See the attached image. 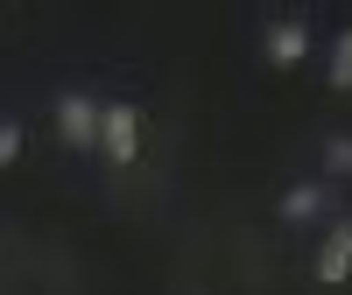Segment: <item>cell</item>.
Returning a JSON list of instances; mask_svg holds the SVG:
<instances>
[{
	"mask_svg": "<svg viewBox=\"0 0 352 295\" xmlns=\"http://www.w3.org/2000/svg\"><path fill=\"white\" fill-rule=\"evenodd\" d=\"M99 134H106V99H92L85 84H64L56 92V141L71 155H99Z\"/></svg>",
	"mask_w": 352,
	"mask_h": 295,
	"instance_id": "obj_1",
	"label": "cell"
},
{
	"mask_svg": "<svg viewBox=\"0 0 352 295\" xmlns=\"http://www.w3.org/2000/svg\"><path fill=\"white\" fill-rule=\"evenodd\" d=\"M99 155L113 169H127L141 155V106L134 99H106V134H99Z\"/></svg>",
	"mask_w": 352,
	"mask_h": 295,
	"instance_id": "obj_2",
	"label": "cell"
},
{
	"mask_svg": "<svg viewBox=\"0 0 352 295\" xmlns=\"http://www.w3.org/2000/svg\"><path fill=\"white\" fill-rule=\"evenodd\" d=\"M261 56H268L275 71L310 64V21H303V14H275L268 28H261Z\"/></svg>",
	"mask_w": 352,
	"mask_h": 295,
	"instance_id": "obj_3",
	"label": "cell"
},
{
	"mask_svg": "<svg viewBox=\"0 0 352 295\" xmlns=\"http://www.w3.org/2000/svg\"><path fill=\"white\" fill-rule=\"evenodd\" d=\"M275 211L282 225H317V218H331V183H289L275 197Z\"/></svg>",
	"mask_w": 352,
	"mask_h": 295,
	"instance_id": "obj_4",
	"label": "cell"
},
{
	"mask_svg": "<svg viewBox=\"0 0 352 295\" xmlns=\"http://www.w3.org/2000/svg\"><path fill=\"white\" fill-rule=\"evenodd\" d=\"M324 288H338V281H352V218H338L331 232H324V253H317V268H310Z\"/></svg>",
	"mask_w": 352,
	"mask_h": 295,
	"instance_id": "obj_5",
	"label": "cell"
},
{
	"mask_svg": "<svg viewBox=\"0 0 352 295\" xmlns=\"http://www.w3.org/2000/svg\"><path fill=\"white\" fill-rule=\"evenodd\" d=\"M317 155H324V183H352V134H324Z\"/></svg>",
	"mask_w": 352,
	"mask_h": 295,
	"instance_id": "obj_6",
	"label": "cell"
},
{
	"mask_svg": "<svg viewBox=\"0 0 352 295\" xmlns=\"http://www.w3.org/2000/svg\"><path fill=\"white\" fill-rule=\"evenodd\" d=\"M324 78H331V92H352V28H338V36H331V56H324Z\"/></svg>",
	"mask_w": 352,
	"mask_h": 295,
	"instance_id": "obj_7",
	"label": "cell"
},
{
	"mask_svg": "<svg viewBox=\"0 0 352 295\" xmlns=\"http://www.w3.org/2000/svg\"><path fill=\"white\" fill-rule=\"evenodd\" d=\"M21 141H28L21 120H8V113H0V169H14V162H21Z\"/></svg>",
	"mask_w": 352,
	"mask_h": 295,
	"instance_id": "obj_8",
	"label": "cell"
}]
</instances>
